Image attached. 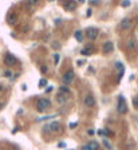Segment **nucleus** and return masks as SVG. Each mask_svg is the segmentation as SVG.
I'll return each mask as SVG.
<instances>
[{
	"mask_svg": "<svg viewBox=\"0 0 138 150\" xmlns=\"http://www.w3.org/2000/svg\"><path fill=\"white\" fill-rule=\"evenodd\" d=\"M90 3H91V4H99L101 1H99V0H91Z\"/></svg>",
	"mask_w": 138,
	"mask_h": 150,
	"instance_id": "obj_34",
	"label": "nucleus"
},
{
	"mask_svg": "<svg viewBox=\"0 0 138 150\" xmlns=\"http://www.w3.org/2000/svg\"><path fill=\"white\" fill-rule=\"evenodd\" d=\"M81 150H92V149L90 147V145H88V143H86V145H83V146L81 147Z\"/></svg>",
	"mask_w": 138,
	"mask_h": 150,
	"instance_id": "obj_26",
	"label": "nucleus"
},
{
	"mask_svg": "<svg viewBox=\"0 0 138 150\" xmlns=\"http://www.w3.org/2000/svg\"><path fill=\"white\" fill-rule=\"evenodd\" d=\"M78 126V122H71L70 123V129H75Z\"/></svg>",
	"mask_w": 138,
	"mask_h": 150,
	"instance_id": "obj_28",
	"label": "nucleus"
},
{
	"mask_svg": "<svg viewBox=\"0 0 138 150\" xmlns=\"http://www.w3.org/2000/svg\"><path fill=\"white\" fill-rule=\"evenodd\" d=\"M95 103H97V100L92 94H86V95L83 96V105L86 107H94Z\"/></svg>",
	"mask_w": 138,
	"mask_h": 150,
	"instance_id": "obj_6",
	"label": "nucleus"
},
{
	"mask_svg": "<svg viewBox=\"0 0 138 150\" xmlns=\"http://www.w3.org/2000/svg\"><path fill=\"white\" fill-rule=\"evenodd\" d=\"M94 133H95V131L92 130V129H88V130H87V134L88 135H94Z\"/></svg>",
	"mask_w": 138,
	"mask_h": 150,
	"instance_id": "obj_33",
	"label": "nucleus"
},
{
	"mask_svg": "<svg viewBox=\"0 0 138 150\" xmlns=\"http://www.w3.org/2000/svg\"><path fill=\"white\" fill-rule=\"evenodd\" d=\"M62 130V123L59 121H54L44 125L43 127V133H59Z\"/></svg>",
	"mask_w": 138,
	"mask_h": 150,
	"instance_id": "obj_1",
	"label": "nucleus"
},
{
	"mask_svg": "<svg viewBox=\"0 0 138 150\" xmlns=\"http://www.w3.org/2000/svg\"><path fill=\"white\" fill-rule=\"evenodd\" d=\"M16 19H18V16H16L15 14H12V15L8 16V23H10V24H15L16 23Z\"/></svg>",
	"mask_w": 138,
	"mask_h": 150,
	"instance_id": "obj_17",
	"label": "nucleus"
},
{
	"mask_svg": "<svg viewBox=\"0 0 138 150\" xmlns=\"http://www.w3.org/2000/svg\"><path fill=\"white\" fill-rule=\"evenodd\" d=\"M131 27H133V20H131L130 18H125V19H122L121 23H119V30H122V31L130 30Z\"/></svg>",
	"mask_w": 138,
	"mask_h": 150,
	"instance_id": "obj_7",
	"label": "nucleus"
},
{
	"mask_svg": "<svg viewBox=\"0 0 138 150\" xmlns=\"http://www.w3.org/2000/svg\"><path fill=\"white\" fill-rule=\"evenodd\" d=\"M52 47L58 50V48H61V44H59V43H56V42H54V43H52Z\"/></svg>",
	"mask_w": 138,
	"mask_h": 150,
	"instance_id": "obj_29",
	"label": "nucleus"
},
{
	"mask_svg": "<svg viewBox=\"0 0 138 150\" xmlns=\"http://www.w3.org/2000/svg\"><path fill=\"white\" fill-rule=\"evenodd\" d=\"M99 35V30L95 27H87L84 30V36L88 39V40H95Z\"/></svg>",
	"mask_w": 138,
	"mask_h": 150,
	"instance_id": "obj_4",
	"label": "nucleus"
},
{
	"mask_svg": "<svg viewBox=\"0 0 138 150\" xmlns=\"http://www.w3.org/2000/svg\"><path fill=\"white\" fill-rule=\"evenodd\" d=\"M117 111L119 114H126L127 113V105H126V99L123 95H119L118 98V105H117Z\"/></svg>",
	"mask_w": 138,
	"mask_h": 150,
	"instance_id": "obj_5",
	"label": "nucleus"
},
{
	"mask_svg": "<svg viewBox=\"0 0 138 150\" xmlns=\"http://www.w3.org/2000/svg\"><path fill=\"white\" fill-rule=\"evenodd\" d=\"M74 38L77 39V42H83V31L82 30H77L74 32Z\"/></svg>",
	"mask_w": 138,
	"mask_h": 150,
	"instance_id": "obj_12",
	"label": "nucleus"
},
{
	"mask_svg": "<svg viewBox=\"0 0 138 150\" xmlns=\"http://www.w3.org/2000/svg\"><path fill=\"white\" fill-rule=\"evenodd\" d=\"M67 100H69V95H66V94L58 92L56 95H55V102H56L58 105H66Z\"/></svg>",
	"mask_w": 138,
	"mask_h": 150,
	"instance_id": "obj_9",
	"label": "nucleus"
},
{
	"mask_svg": "<svg viewBox=\"0 0 138 150\" xmlns=\"http://www.w3.org/2000/svg\"><path fill=\"white\" fill-rule=\"evenodd\" d=\"M58 147H59V149H62V147H66V143L65 142H59V143H58Z\"/></svg>",
	"mask_w": 138,
	"mask_h": 150,
	"instance_id": "obj_31",
	"label": "nucleus"
},
{
	"mask_svg": "<svg viewBox=\"0 0 138 150\" xmlns=\"http://www.w3.org/2000/svg\"><path fill=\"white\" fill-rule=\"evenodd\" d=\"M55 115H48V117H43V118H39V122H40V121H46V119H50V118H54Z\"/></svg>",
	"mask_w": 138,
	"mask_h": 150,
	"instance_id": "obj_27",
	"label": "nucleus"
},
{
	"mask_svg": "<svg viewBox=\"0 0 138 150\" xmlns=\"http://www.w3.org/2000/svg\"><path fill=\"white\" fill-rule=\"evenodd\" d=\"M47 71H48V67H47L46 64H43V66H40V73H42V74H46Z\"/></svg>",
	"mask_w": 138,
	"mask_h": 150,
	"instance_id": "obj_20",
	"label": "nucleus"
},
{
	"mask_svg": "<svg viewBox=\"0 0 138 150\" xmlns=\"http://www.w3.org/2000/svg\"><path fill=\"white\" fill-rule=\"evenodd\" d=\"M1 90H3V86H1V85H0V91H1Z\"/></svg>",
	"mask_w": 138,
	"mask_h": 150,
	"instance_id": "obj_36",
	"label": "nucleus"
},
{
	"mask_svg": "<svg viewBox=\"0 0 138 150\" xmlns=\"http://www.w3.org/2000/svg\"><path fill=\"white\" fill-rule=\"evenodd\" d=\"M46 86H47V79H40V81H39V87H40V89L46 87Z\"/></svg>",
	"mask_w": 138,
	"mask_h": 150,
	"instance_id": "obj_19",
	"label": "nucleus"
},
{
	"mask_svg": "<svg viewBox=\"0 0 138 150\" xmlns=\"http://www.w3.org/2000/svg\"><path fill=\"white\" fill-rule=\"evenodd\" d=\"M15 62H16V59L14 58L11 54H5V55H4V64H5V66L12 67V66L15 64Z\"/></svg>",
	"mask_w": 138,
	"mask_h": 150,
	"instance_id": "obj_10",
	"label": "nucleus"
},
{
	"mask_svg": "<svg viewBox=\"0 0 138 150\" xmlns=\"http://www.w3.org/2000/svg\"><path fill=\"white\" fill-rule=\"evenodd\" d=\"M97 134L98 135H106V133H105V130H98L97 131Z\"/></svg>",
	"mask_w": 138,
	"mask_h": 150,
	"instance_id": "obj_32",
	"label": "nucleus"
},
{
	"mask_svg": "<svg viewBox=\"0 0 138 150\" xmlns=\"http://www.w3.org/2000/svg\"><path fill=\"white\" fill-rule=\"evenodd\" d=\"M39 0H27V4L30 5V7H32V5H35V4H38Z\"/></svg>",
	"mask_w": 138,
	"mask_h": 150,
	"instance_id": "obj_21",
	"label": "nucleus"
},
{
	"mask_svg": "<svg viewBox=\"0 0 138 150\" xmlns=\"http://www.w3.org/2000/svg\"><path fill=\"white\" fill-rule=\"evenodd\" d=\"M81 54L83 55V56H88V55H91V54H92V48H91L90 46H88V47H84L83 50L81 51Z\"/></svg>",
	"mask_w": 138,
	"mask_h": 150,
	"instance_id": "obj_15",
	"label": "nucleus"
},
{
	"mask_svg": "<svg viewBox=\"0 0 138 150\" xmlns=\"http://www.w3.org/2000/svg\"><path fill=\"white\" fill-rule=\"evenodd\" d=\"M79 3H84V0H79Z\"/></svg>",
	"mask_w": 138,
	"mask_h": 150,
	"instance_id": "obj_37",
	"label": "nucleus"
},
{
	"mask_svg": "<svg viewBox=\"0 0 138 150\" xmlns=\"http://www.w3.org/2000/svg\"><path fill=\"white\" fill-rule=\"evenodd\" d=\"M91 14H92L91 8H88V10H87V12H86V16H87V18H90V16H91Z\"/></svg>",
	"mask_w": 138,
	"mask_h": 150,
	"instance_id": "obj_30",
	"label": "nucleus"
},
{
	"mask_svg": "<svg viewBox=\"0 0 138 150\" xmlns=\"http://www.w3.org/2000/svg\"><path fill=\"white\" fill-rule=\"evenodd\" d=\"M103 146L106 147V149H107V150H113V146H111V143L109 142V141H107V139H106V138L103 139Z\"/></svg>",
	"mask_w": 138,
	"mask_h": 150,
	"instance_id": "obj_18",
	"label": "nucleus"
},
{
	"mask_svg": "<svg viewBox=\"0 0 138 150\" xmlns=\"http://www.w3.org/2000/svg\"><path fill=\"white\" fill-rule=\"evenodd\" d=\"M59 92H62V94H66V95H70V94H71V90L69 89V86L62 85L61 87H59Z\"/></svg>",
	"mask_w": 138,
	"mask_h": 150,
	"instance_id": "obj_14",
	"label": "nucleus"
},
{
	"mask_svg": "<svg viewBox=\"0 0 138 150\" xmlns=\"http://www.w3.org/2000/svg\"><path fill=\"white\" fill-rule=\"evenodd\" d=\"M130 0H123L122 3H121V5H122V7H129V5H130Z\"/></svg>",
	"mask_w": 138,
	"mask_h": 150,
	"instance_id": "obj_23",
	"label": "nucleus"
},
{
	"mask_svg": "<svg viewBox=\"0 0 138 150\" xmlns=\"http://www.w3.org/2000/svg\"><path fill=\"white\" fill-rule=\"evenodd\" d=\"M66 1H67V0H66Z\"/></svg>",
	"mask_w": 138,
	"mask_h": 150,
	"instance_id": "obj_38",
	"label": "nucleus"
},
{
	"mask_svg": "<svg viewBox=\"0 0 138 150\" xmlns=\"http://www.w3.org/2000/svg\"><path fill=\"white\" fill-rule=\"evenodd\" d=\"M126 46H127V48H129V50H131V51H134L135 48H137V42H135L134 39H130V40H127V43H126Z\"/></svg>",
	"mask_w": 138,
	"mask_h": 150,
	"instance_id": "obj_13",
	"label": "nucleus"
},
{
	"mask_svg": "<svg viewBox=\"0 0 138 150\" xmlns=\"http://www.w3.org/2000/svg\"><path fill=\"white\" fill-rule=\"evenodd\" d=\"M77 63H78V66H82V64H83V60H78Z\"/></svg>",
	"mask_w": 138,
	"mask_h": 150,
	"instance_id": "obj_35",
	"label": "nucleus"
},
{
	"mask_svg": "<svg viewBox=\"0 0 138 150\" xmlns=\"http://www.w3.org/2000/svg\"><path fill=\"white\" fill-rule=\"evenodd\" d=\"M113 51H114V43L111 42V40L105 42L103 46H102V52L103 54H111Z\"/></svg>",
	"mask_w": 138,
	"mask_h": 150,
	"instance_id": "obj_8",
	"label": "nucleus"
},
{
	"mask_svg": "<svg viewBox=\"0 0 138 150\" xmlns=\"http://www.w3.org/2000/svg\"><path fill=\"white\" fill-rule=\"evenodd\" d=\"M4 77L12 79V71H5V73H4Z\"/></svg>",
	"mask_w": 138,
	"mask_h": 150,
	"instance_id": "obj_25",
	"label": "nucleus"
},
{
	"mask_svg": "<svg viewBox=\"0 0 138 150\" xmlns=\"http://www.w3.org/2000/svg\"><path fill=\"white\" fill-rule=\"evenodd\" d=\"M65 10L66 11H75L77 10V1H74V0H67L65 3Z\"/></svg>",
	"mask_w": 138,
	"mask_h": 150,
	"instance_id": "obj_11",
	"label": "nucleus"
},
{
	"mask_svg": "<svg viewBox=\"0 0 138 150\" xmlns=\"http://www.w3.org/2000/svg\"><path fill=\"white\" fill-rule=\"evenodd\" d=\"M74 77H75V74H74V70L73 69H70L67 70L65 74H63V77H62V83L65 86H69L73 83L74 81Z\"/></svg>",
	"mask_w": 138,
	"mask_h": 150,
	"instance_id": "obj_3",
	"label": "nucleus"
},
{
	"mask_svg": "<svg viewBox=\"0 0 138 150\" xmlns=\"http://www.w3.org/2000/svg\"><path fill=\"white\" fill-rule=\"evenodd\" d=\"M88 145H90V147H91L92 150H98L99 149V143L97 142V141H90V142H87Z\"/></svg>",
	"mask_w": 138,
	"mask_h": 150,
	"instance_id": "obj_16",
	"label": "nucleus"
},
{
	"mask_svg": "<svg viewBox=\"0 0 138 150\" xmlns=\"http://www.w3.org/2000/svg\"><path fill=\"white\" fill-rule=\"evenodd\" d=\"M59 54H58V52H55V55H54V62H55V64H58V63H59Z\"/></svg>",
	"mask_w": 138,
	"mask_h": 150,
	"instance_id": "obj_24",
	"label": "nucleus"
},
{
	"mask_svg": "<svg viewBox=\"0 0 138 150\" xmlns=\"http://www.w3.org/2000/svg\"><path fill=\"white\" fill-rule=\"evenodd\" d=\"M133 106L135 107V110H138V96H134V98H133Z\"/></svg>",
	"mask_w": 138,
	"mask_h": 150,
	"instance_id": "obj_22",
	"label": "nucleus"
},
{
	"mask_svg": "<svg viewBox=\"0 0 138 150\" xmlns=\"http://www.w3.org/2000/svg\"><path fill=\"white\" fill-rule=\"evenodd\" d=\"M51 105L52 103H51V100L48 99V98H40V99H38V102H36V110H38L39 113H44L51 107Z\"/></svg>",
	"mask_w": 138,
	"mask_h": 150,
	"instance_id": "obj_2",
	"label": "nucleus"
}]
</instances>
